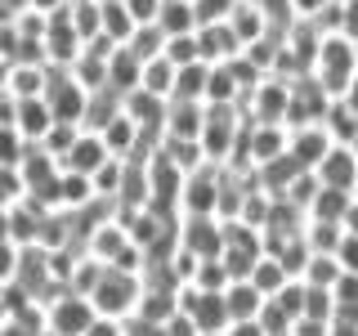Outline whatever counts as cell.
<instances>
[{
    "label": "cell",
    "instance_id": "1",
    "mask_svg": "<svg viewBox=\"0 0 358 336\" xmlns=\"http://www.w3.org/2000/svg\"><path fill=\"white\" fill-rule=\"evenodd\" d=\"M309 76L327 90L331 99H345V90L358 81V45L345 41L341 31H336V36H322L318 59H313V72Z\"/></svg>",
    "mask_w": 358,
    "mask_h": 336
},
{
    "label": "cell",
    "instance_id": "2",
    "mask_svg": "<svg viewBox=\"0 0 358 336\" xmlns=\"http://www.w3.org/2000/svg\"><path fill=\"white\" fill-rule=\"evenodd\" d=\"M90 300H94L99 318L126 323V318H134V314H139L143 278H139V274H126V269H108V265H103V274H99V283H94V291H90Z\"/></svg>",
    "mask_w": 358,
    "mask_h": 336
},
{
    "label": "cell",
    "instance_id": "3",
    "mask_svg": "<svg viewBox=\"0 0 358 336\" xmlns=\"http://www.w3.org/2000/svg\"><path fill=\"white\" fill-rule=\"evenodd\" d=\"M94 323H99L94 300L81 296V291H72V287H63L54 300H45V328L54 336H85Z\"/></svg>",
    "mask_w": 358,
    "mask_h": 336
},
{
    "label": "cell",
    "instance_id": "4",
    "mask_svg": "<svg viewBox=\"0 0 358 336\" xmlns=\"http://www.w3.org/2000/svg\"><path fill=\"white\" fill-rule=\"evenodd\" d=\"M287 108H291V81H282V76H264L242 99V117L255 126H287Z\"/></svg>",
    "mask_w": 358,
    "mask_h": 336
},
{
    "label": "cell",
    "instance_id": "5",
    "mask_svg": "<svg viewBox=\"0 0 358 336\" xmlns=\"http://www.w3.org/2000/svg\"><path fill=\"white\" fill-rule=\"evenodd\" d=\"M220 184H224V166H201L184 179L179 193V216H220Z\"/></svg>",
    "mask_w": 358,
    "mask_h": 336
},
{
    "label": "cell",
    "instance_id": "6",
    "mask_svg": "<svg viewBox=\"0 0 358 336\" xmlns=\"http://www.w3.org/2000/svg\"><path fill=\"white\" fill-rule=\"evenodd\" d=\"M179 246L197 260L224 255V220L220 216H179Z\"/></svg>",
    "mask_w": 358,
    "mask_h": 336
},
{
    "label": "cell",
    "instance_id": "7",
    "mask_svg": "<svg viewBox=\"0 0 358 336\" xmlns=\"http://www.w3.org/2000/svg\"><path fill=\"white\" fill-rule=\"evenodd\" d=\"M179 309H184L201 332H224V328H229V305H224V291L179 287Z\"/></svg>",
    "mask_w": 358,
    "mask_h": 336
},
{
    "label": "cell",
    "instance_id": "8",
    "mask_svg": "<svg viewBox=\"0 0 358 336\" xmlns=\"http://www.w3.org/2000/svg\"><path fill=\"white\" fill-rule=\"evenodd\" d=\"M108 162H112V153H108L103 134H99V130H81V134H76V144L67 148V157H63L59 166H63L67 175H85V179H94Z\"/></svg>",
    "mask_w": 358,
    "mask_h": 336
},
{
    "label": "cell",
    "instance_id": "9",
    "mask_svg": "<svg viewBox=\"0 0 358 336\" xmlns=\"http://www.w3.org/2000/svg\"><path fill=\"white\" fill-rule=\"evenodd\" d=\"M121 112H126V117L143 134L162 139V134H166V112H171V99H157V94H148V90H130V94L121 99Z\"/></svg>",
    "mask_w": 358,
    "mask_h": 336
},
{
    "label": "cell",
    "instance_id": "10",
    "mask_svg": "<svg viewBox=\"0 0 358 336\" xmlns=\"http://www.w3.org/2000/svg\"><path fill=\"white\" fill-rule=\"evenodd\" d=\"M318 184L322 188H341V193H354L358 188V157L350 144H331V153L318 162Z\"/></svg>",
    "mask_w": 358,
    "mask_h": 336
},
{
    "label": "cell",
    "instance_id": "11",
    "mask_svg": "<svg viewBox=\"0 0 358 336\" xmlns=\"http://www.w3.org/2000/svg\"><path fill=\"white\" fill-rule=\"evenodd\" d=\"M197 50H201V63H233L242 54V41L229 22H201L197 27Z\"/></svg>",
    "mask_w": 358,
    "mask_h": 336
},
{
    "label": "cell",
    "instance_id": "12",
    "mask_svg": "<svg viewBox=\"0 0 358 336\" xmlns=\"http://www.w3.org/2000/svg\"><path fill=\"white\" fill-rule=\"evenodd\" d=\"M331 153V134L327 126H296L291 130V157H296V166L300 171H318V162Z\"/></svg>",
    "mask_w": 358,
    "mask_h": 336
},
{
    "label": "cell",
    "instance_id": "13",
    "mask_svg": "<svg viewBox=\"0 0 358 336\" xmlns=\"http://www.w3.org/2000/svg\"><path fill=\"white\" fill-rule=\"evenodd\" d=\"M54 121H59V117H54V108L45 104V94H41V99H18V112H14V130H18V134H22L27 144H41L45 134L54 130Z\"/></svg>",
    "mask_w": 358,
    "mask_h": 336
},
{
    "label": "cell",
    "instance_id": "14",
    "mask_svg": "<svg viewBox=\"0 0 358 336\" xmlns=\"http://www.w3.org/2000/svg\"><path fill=\"white\" fill-rule=\"evenodd\" d=\"M264 300H268V296H260V287H255L251 278H242V283H229V287H224V305H229V323L260 318Z\"/></svg>",
    "mask_w": 358,
    "mask_h": 336
},
{
    "label": "cell",
    "instance_id": "15",
    "mask_svg": "<svg viewBox=\"0 0 358 336\" xmlns=\"http://www.w3.org/2000/svg\"><path fill=\"white\" fill-rule=\"evenodd\" d=\"M229 27L238 31V41H242V50H246V45H255L260 36H268V31H273V22L264 18V9L255 5V0H238V9L229 14Z\"/></svg>",
    "mask_w": 358,
    "mask_h": 336
},
{
    "label": "cell",
    "instance_id": "16",
    "mask_svg": "<svg viewBox=\"0 0 358 336\" xmlns=\"http://www.w3.org/2000/svg\"><path fill=\"white\" fill-rule=\"evenodd\" d=\"M201 126H206V104H171V112H166L171 139H201Z\"/></svg>",
    "mask_w": 358,
    "mask_h": 336
},
{
    "label": "cell",
    "instance_id": "17",
    "mask_svg": "<svg viewBox=\"0 0 358 336\" xmlns=\"http://www.w3.org/2000/svg\"><path fill=\"white\" fill-rule=\"evenodd\" d=\"M206 81H210V63H188V67H179L171 104H206Z\"/></svg>",
    "mask_w": 358,
    "mask_h": 336
},
{
    "label": "cell",
    "instance_id": "18",
    "mask_svg": "<svg viewBox=\"0 0 358 336\" xmlns=\"http://www.w3.org/2000/svg\"><path fill=\"white\" fill-rule=\"evenodd\" d=\"M157 27H162L166 36H193V31L201 27L193 0H166V5H162V18H157Z\"/></svg>",
    "mask_w": 358,
    "mask_h": 336
},
{
    "label": "cell",
    "instance_id": "19",
    "mask_svg": "<svg viewBox=\"0 0 358 336\" xmlns=\"http://www.w3.org/2000/svg\"><path fill=\"white\" fill-rule=\"evenodd\" d=\"M322 126H327L331 144H354L358 139V112L345 104V99H331L327 112H322Z\"/></svg>",
    "mask_w": 358,
    "mask_h": 336
},
{
    "label": "cell",
    "instance_id": "20",
    "mask_svg": "<svg viewBox=\"0 0 358 336\" xmlns=\"http://www.w3.org/2000/svg\"><path fill=\"white\" fill-rule=\"evenodd\" d=\"M139 31V22L130 18V9H126V0H103V36L117 45H130V36Z\"/></svg>",
    "mask_w": 358,
    "mask_h": 336
},
{
    "label": "cell",
    "instance_id": "21",
    "mask_svg": "<svg viewBox=\"0 0 358 336\" xmlns=\"http://www.w3.org/2000/svg\"><path fill=\"white\" fill-rule=\"evenodd\" d=\"M175 76H179V67L166 59H152V63H143V76H139V90H148V94L157 99H171L175 94Z\"/></svg>",
    "mask_w": 358,
    "mask_h": 336
},
{
    "label": "cell",
    "instance_id": "22",
    "mask_svg": "<svg viewBox=\"0 0 358 336\" xmlns=\"http://www.w3.org/2000/svg\"><path fill=\"white\" fill-rule=\"evenodd\" d=\"M354 193H341V188H318L309 206V220H327V224H345V211H350Z\"/></svg>",
    "mask_w": 358,
    "mask_h": 336
},
{
    "label": "cell",
    "instance_id": "23",
    "mask_svg": "<svg viewBox=\"0 0 358 336\" xmlns=\"http://www.w3.org/2000/svg\"><path fill=\"white\" fill-rule=\"evenodd\" d=\"M251 283L260 287V296H278V291H282L287 283H291V274L282 269V260H278V255H260V265L251 269Z\"/></svg>",
    "mask_w": 358,
    "mask_h": 336
},
{
    "label": "cell",
    "instance_id": "24",
    "mask_svg": "<svg viewBox=\"0 0 358 336\" xmlns=\"http://www.w3.org/2000/svg\"><path fill=\"white\" fill-rule=\"evenodd\" d=\"M305 242L313 255H336V246L345 242V224H327V220H309L305 224Z\"/></svg>",
    "mask_w": 358,
    "mask_h": 336
},
{
    "label": "cell",
    "instance_id": "25",
    "mask_svg": "<svg viewBox=\"0 0 358 336\" xmlns=\"http://www.w3.org/2000/svg\"><path fill=\"white\" fill-rule=\"evenodd\" d=\"M233 278H229V265H224V255H210V260H197V274H193V283L188 287H197V291H224Z\"/></svg>",
    "mask_w": 358,
    "mask_h": 336
},
{
    "label": "cell",
    "instance_id": "26",
    "mask_svg": "<svg viewBox=\"0 0 358 336\" xmlns=\"http://www.w3.org/2000/svg\"><path fill=\"white\" fill-rule=\"evenodd\" d=\"M341 274H345V269H341V260H336V255H313V260L305 265V274H300V283H309V287H336V283H341Z\"/></svg>",
    "mask_w": 358,
    "mask_h": 336
},
{
    "label": "cell",
    "instance_id": "27",
    "mask_svg": "<svg viewBox=\"0 0 358 336\" xmlns=\"http://www.w3.org/2000/svg\"><path fill=\"white\" fill-rule=\"evenodd\" d=\"M166 59H171L175 67L201 63V50H197V31H193V36H166Z\"/></svg>",
    "mask_w": 358,
    "mask_h": 336
},
{
    "label": "cell",
    "instance_id": "28",
    "mask_svg": "<svg viewBox=\"0 0 358 336\" xmlns=\"http://www.w3.org/2000/svg\"><path fill=\"white\" fill-rule=\"evenodd\" d=\"M18 265H22V246L14 238H0V287H9L18 278Z\"/></svg>",
    "mask_w": 358,
    "mask_h": 336
},
{
    "label": "cell",
    "instance_id": "29",
    "mask_svg": "<svg viewBox=\"0 0 358 336\" xmlns=\"http://www.w3.org/2000/svg\"><path fill=\"white\" fill-rule=\"evenodd\" d=\"M162 5H166V0H126L130 18L139 22V27H143V22H157V18H162Z\"/></svg>",
    "mask_w": 358,
    "mask_h": 336
},
{
    "label": "cell",
    "instance_id": "30",
    "mask_svg": "<svg viewBox=\"0 0 358 336\" xmlns=\"http://www.w3.org/2000/svg\"><path fill=\"white\" fill-rule=\"evenodd\" d=\"M162 336H201V328H197L193 318H188L184 309H179V314H171V318L162 323Z\"/></svg>",
    "mask_w": 358,
    "mask_h": 336
},
{
    "label": "cell",
    "instance_id": "31",
    "mask_svg": "<svg viewBox=\"0 0 358 336\" xmlns=\"http://www.w3.org/2000/svg\"><path fill=\"white\" fill-rule=\"evenodd\" d=\"M341 36L358 45V0H341Z\"/></svg>",
    "mask_w": 358,
    "mask_h": 336
},
{
    "label": "cell",
    "instance_id": "32",
    "mask_svg": "<svg viewBox=\"0 0 358 336\" xmlns=\"http://www.w3.org/2000/svg\"><path fill=\"white\" fill-rule=\"evenodd\" d=\"M336 260H341L345 274H358V238L354 233H345V242L336 246Z\"/></svg>",
    "mask_w": 358,
    "mask_h": 336
},
{
    "label": "cell",
    "instance_id": "33",
    "mask_svg": "<svg viewBox=\"0 0 358 336\" xmlns=\"http://www.w3.org/2000/svg\"><path fill=\"white\" fill-rule=\"evenodd\" d=\"M291 336H331V323H322V318H296V323H291Z\"/></svg>",
    "mask_w": 358,
    "mask_h": 336
},
{
    "label": "cell",
    "instance_id": "34",
    "mask_svg": "<svg viewBox=\"0 0 358 336\" xmlns=\"http://www.w3.org/2000/svg\"><path fill=\"white\" fill-rule=\"evenodd\" d=\"M229 336H268L260 328V318H246V323H229Z\"/></svg>",
    "mask_w": 358,
    "mask_h": 336
},
{
    "label": "cell",
    "instance_id": "35",
    "mask_svg": "<svg viewBox=\"0 0 358 336\" xmlns=\"http://www.w3.org/2000/svg\"><path fill=\"white\" fill-rule=\"evenodd\" d=\"M0 336H41V332H31L27 323H18V318H9L5 328H0Z\"/></svg>",
    "mask_w": 358,
    "mask_h": 336
},
{
    "label": "cell",
    "instance_id": "36",
    "mask_svg": "<svg viewBox=\"0 0 358 336\" xmlns=\"http://www.w3.org/2000/svg\"><path fill=\"white\" fill-rule=\"evenodd\" d=\"M345 233H354V238H358V197L350 202V211H345Z\"/></svg>",
    "mask_w": 358,
    "mask_h": 336
},
{
    "label": "cell",
    "instance_id": "37",
    "mask_svg": "<svg viewBox=\"0 0 358 336\" xmlns=\"http://www.w3.org/2000/svg\"><path fill=\"white\" fill-rule=\"evenodd\" d=\"M331 336H358V323H345V318H331Z\"/></svg>",
    "mask_w": 358,
    "mask_h": 336
},
{
    "label": "cell",
    "instance_id": "38",
    "mask_svg": "<svg viewBox=\"0 0 358 336\" xmlns=\"http://www.w3.org/2000/svg\"><path fill=\"white\" fill-rule=\"evenodd\" d=\"M9 323V296H5V287H0V328Z\"/></svg>",
    "mask_w": 358,
    "mask_h": 336
},
{
    "label": "cell",
    "instance_id": "39",
    "mask_svg": "<svg viewBox=\"0 0 358 336\" xmlns=\"http://www.w3.org/2000/svg\"><path fill=\"white\" fill-rule=\"evenodd\" d=\"M345 104H350V108H354V112H358V81H354V85H350V90H345Z\"/></svg>",
    "mask_w": 358,
    "mask_h": 336
},
{
    "label": "cell",
    "instance_id": "40",
    "mask_svg": "<svg viewBox=\"0 0 358 336\" xmlns=\"http://www.w3.org/2000/svg\"><path fill=\"white\" fill-rule=\"evenodd\" d=\"M201 336H229V328H224V332H201Z\"/></svg>",
    "mask_w": 358,
    "mask_h": 336
},
{
    "label": "cell",
    "instance_id": "41",
    "mask_svg": "<svg viewBox=\"0 0 358 336\" xmlns=\"http://www.w3.org/2000/svg\"><path fill=\"white\" fill-rule=\"evenodd\" d=\"M350 148H354V157H358V139H354V144H350Z\"/></svg>",
    "mask_w": 358,
    "mask_h": 336
},
{
    "label": "cell",
    "instance_id": "42",
    "mask_svg": "<svg viewBox=\"0 0 358 336\" xmlns=\"http://www.w3.org/2000/svg\"><path fill=\"white\" fill-rule=\"evenodd\" d=\"M41 336H54V332H50V328H45V332H41Z\"/></svg>",
    "mask_w": 358,
    "mask_h": 336
},
{
    "label": "cell",
    "instance_id": "43",
    "mask_svg": "<svg viewBox=\"0 0 358 336\" xmlns=\"http://www.w3.org/2000/svg\"><path fill=\"white\" fill-rule=\"evenodd\" d=\"M287 336H291V332H287Z\"/></svg>",
    "mask_w": 358,
    "mask_h": 336
}]
</instances>
